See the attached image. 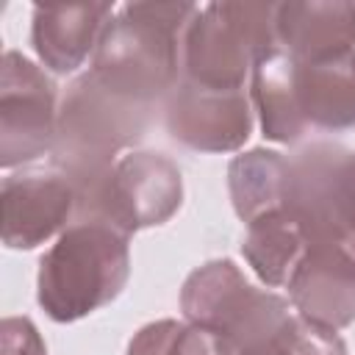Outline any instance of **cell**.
<instances>
[{
    "label": "cell",
    "instance_id": "1",
    "mask_svg": "<svg viewBox=\"0 0 355 355\" xmlns=\"http://www.w3.org/2000/svg\"><path fill=\"white\" fill-rule=\"evenodd\" d=\"M194 3H128L100 36L89 72L111 94L153 108L183 75V33Z\"/></svg>",
    "mask_w": 355,
    "mask_h": 355
},
{
    "label": "cell",
    "instance_id": "2",
    "mask_svg": "<svg viewBox=\"0 0 355 355\" xmlns=\"http://www.w3.org/2000/svg\"><path fill=\"white\" fill-rule=\"evenodd\" d=\"M130 277V236L100 219H75L42 255L36 302L53 322H78L114 302Z\"/></svg>",
    "mask_w": 355,
    "mask_h": 355
},
{
    "label": "cell",
    "instance_id": "3",
    "mask_svg": "<svg viewBox=\"0 0 355 355\" xmlns=\"http://www.w3.org/2000/svg\"><path fill=\"white\" fill-rule=\"evenodd\" d=\"M150 108L103 89L92 72L78 75L58 105L53 166L69 178L75 191L100 183L119 153L144 136Z\"/></svg>",
    "mask_w": 355,
    "mask_h": 355
},
{
    "label": "cell",
    "instance_id": "4",
    "mask_svg": "<svg viewBox=\"0 0 355 355\" xmlns=\"http://www.w3.org/2000/svg\"><path fill=\"white\" fill-rule=\"evenodd\" d=\"M180 311L186 322L214 333L222 355H252L297 313L286 297L255 288L230 258H214L183 280Z\"/></svg>",
    "mask_w": 355,
    "mask_h": 355
},
{
    "label": "cell",
    "instance_id": "5",
    "mask_svg": "<svg viewBox=\"0 0 355 355\" xmlns=\"http://www.w3.org/2000/svg\"><path fill=\"white\" fill-rule=\"evenodd\" d=\"M280 50L277 3H208L183 33V75L211 89H244L252 67Z\"/></svg>",
    "mask_w": 355,
    "mask_h": 355
},
{
    "label": "cell",
    "instance_id": "6",
    "mask_svg": "<svg viewBox=\"0 0 355 355\" xmlns=\"http://www.w3.org/2000/svg\"><path fill=\"white\" fill-rule=\"evenodd\" d=\"M75 194V219H100L133 236L136 230L169 222L180 211L183 175L164 153L133 150L122 155L100 183Z\"/></svg>",
    "mask_w": 355,
    "mask_h": 355
},
{
    "label": "cell",
    "instance_id": "7",
    "mask_svg": "<svg viewBox=\"0 0 355 355\" xmlns=\"http://www.w3.org/2000/svg\"><path fill=\"white\" fill-rule=\"evenodd\" d=\"M349 147L311 141L288 158L286 208L308 236V247H333L355 261V208L347 191Z\"/></svg>",
    "mask_w": 355,
    "mask_h": 355
},
{
    "label": "cell",
    "instance_id": "8",
    "mask_svg": "<svg viewBox=\"0 0 355 355\" xmlns=\"http://www.w3.org/2000/svg\"><path fill=\"white\" fill-rule=\"evenodd\" d=\"M58 130L55 83L17 50L3 53L0 67V164L14 169L53 153Z\"/></svg>",
    "mask_w": 355,
    "mask_h": 355
},
{
    "label": "cell",
    "instance_id": "9",
    "mask_svg": "<svg viewBox=\"0 0 355 355\" xmlns=\"http://www.w3.org/2000/svg\"><path fill=\"white\" fill-rule=\"evenodd\" d=\"M164 125L194 153H233L250 139L255 111L247 89H211L180 78L164 100Z\"/></svg>",
    "mask_w": 355,
    "mask_h": 355
},
{
    "label": "cell",
    "instance_id": "10",
    "mask_svg": "<svg viewBox=\"0 0 355 355\" xmlns=\"http://www.w3.org/2000/svg\"><path fill=\"white\" fill-rule=\"evenodd\" d=\"M3 244L8 250H36L61 236L78 211V194L67 175L22 172L3 178Z\"/></svg>",
    "mask_w": 355,
    "mask_h": 355
},
{
    "label": "cell",
    "instance_id": "11",
    "mask_svg": "<svg viewBox=\"0 0 355 355\" xmlns=\"http://www.w3.org/2000/svg\"><path fill=\"white\" fill-rule=\"evenodd\" d=\"M111 3H39L31 19V44L55 75H69L94 55L103 31L114 19Z\"/></svg>",
    "mask_w": 355,
    "mask_h": 355
},
{
    "label": "cell",
    "instance_id": "12",
    "mask_svg": "<svg viewBox=\"0 0 355 355\" xmlns=\"http://www.w3.org/2000/svg\"><path fill=\"white\" fill-rule=\"evenodd\" d=\"M286 288L291 308L324 330L355 322V261L341 250L308 247Z\"/></svg>",
    "mask_w": 355,
    "mask_h": 355
},
{
    "label": "cell",
    "instance_id": "13",
    "mask_svg": "<svg viewBox=\"0 0 355 355\" xmlns=\"http://www.w3.org/2000/svg\"><path fill=\"white\" fill-rule=\"evenodd\" d=\"M277 44L294 61H324L355 50V0L277 3Z\"/></svg>",
    "mask_w": 355,
    "mask_h": 355
},
{
    "label": "cell",
    "instance_id": "14",
    "mask_svg": "<svg viewBox=\"0 0 355 355\" xmlns=\"http://www.w3.org/2000/svg\"><path fill=\"white\" fill-rule=\"evenodd\" d=\"M294 94L308 133L355 128V50L324 61H294Z\"/></svg>",
    "mask_w": 355,
    "mask_h": 355
},
{
    "label": "cell",
    "instance_id": "15",
    "mask_svg": "<svg viewBox=\"0 0 355 355\" xmlns=\"http://www.w3.org/2000/svg\"><path fill=\"white\" fill-rule=\"evenodd\" d=\"M308 252V236L288 208L258 216L247 225L241 239V255L269 288L288 286L291 275Z\"/></svg>",
    "mask_w": 355,
    "mask_h": 355
},
{
    "label": "cell",
    "instance_id": "16",
    "mask_svg": "<svg viewBox=\"0 0 355 355\" xmlns=\"http://www.w3.org/2000/svg\"><path fill=\"white\" fill-rule=\"evenodd\" d=\"M250 100L258 111L261 130L269 141L297 144L308 136V128L297 108L294 94V58L283 50L261 58L252 67V89Z\"/></svg>",
    "mask_w": 355,
    "mask_h": 355
},
{
    "label": "cell",
    "instance_id": "17",
    "mask_svg": "<svg viewBox=\"0 0 355 355\" xmlns=\"http://www.w3.org/2000/svg\"><path fill=\"white\" fill-rule=\"evenodd\" d=\"M288 189V158L277 150L255 147L241 153L227 166V191L233 211L244 225L286 208Z\"/></svg>",
    "mask_w": 355,
    "mask_h": 355
},
{
    "label": "cell",
    "instance_id": "18",
    "mask_svg": "<svg viewBox=\"0 0 355 355\" xmlns=\"http://www.w3.org/2000/svg\"><path fill=\"white\" fill-rule=\"evenodd\" d=\"M128 355H222L214 333L178 319L144 324L128 344Z\"/></svg>",
    "mask_w": 355,
    "mask_h": 355
},
{
    "label": "cell",
    "instance_id": "19",
    "mask_svg": "<svg viewBox=\"0 0 355 355\" xmlns=\"http://www.w3.org/2000/svg\"><path fill=\"white\" fill-rule=\"evenodd\" d=\"M252 355H347V344L336 330H324L294 313L291 324Z\"/></svg>",
    "mask_w": 355,
    "mask_h": 355
},
{
    "label": "cell",
    "instance_id": "20",
    "mask_svg": "<svg viewBox=\"0 0 355 355\" xmlns=\"http://www.w3.org/2000/svg\"><path fill=\"white\" fill-rule=\"evenodd\" d=\"M0 355H47V347L28 316H6L0 327Z\"/></svg>",
    "mask_w": 355,
    "mask_h": 355
},
{
    "label": "cell",
    "instance_id": "21",
    "mask_svg": "<svg viewBox=\"0 0 355 355\" xmlns=\"http://www.w3.org/2000/svg\"><path fill=\"white\" fill-rule=\"evenodd\" d=\"M347 191H349V202L355 208V150L347 158Z\"/></svg>",
    "mask_w": 355,
    "mask_h": 355
}]
</instances>
